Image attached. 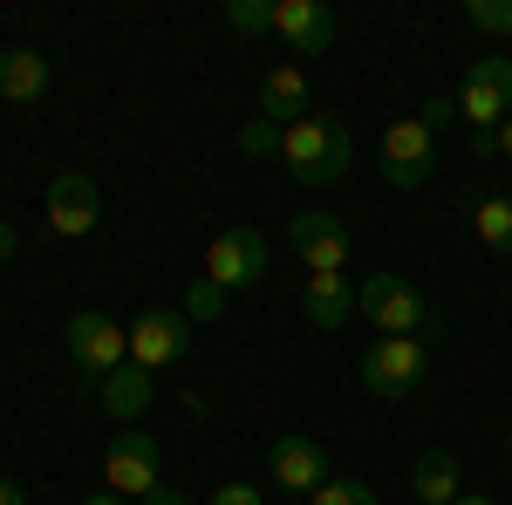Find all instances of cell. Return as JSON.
Listing matches in <instances>:
<instances>
[{
  "instance_id": "obj_21",
  "label": "cell",
  "mask_w": 512,
  "mask_h": 505,
  "mask_svg": "<svg viewBox=\"0 0 512 505\" xmlns=\"http://www.w3.org/2000/svg\"><path fill=\"white\" fill-rule=\"evenodd\" d=\"M185 314H192V321H219V314H226V287H212V280L198 273L192 287H185Z\"/></svg>"
},
{
  "instance_id": "obj_31",
  "label": "cell",
  "mask_w": 512,
  "mask_h": 505,
  "mask_svg": "<svg viewBox=\"0 0 512 505\" xmlns=\"http://www.w3.org/2000/svg\"><path fill=\"white\" fill-rule=\"evenodd\" d=\"M451 505H499V499H485V492H458Z\"/></svg>"
},
{
  "instance_id": "obj_13",
  "label": "cell",
  "mask_w": 512,
  "mask_h": 505,
  "mask_svg": "<svg viewBox=\"0 0 512 505\" xmlns=\"http://www.w3.org/2000/svg\"><path fill=\"white\" fill-rule=\"evenodd\" d=\"M267 471H274L280 492H321L328 485V451H321L315 437H280L274 451H267Z\"/></svg>"
},
{
  "instance_id": "obj_16",
  "label": "cell",
  "mask_w": 512,
  "mask_h": 505,
  "mask_svg": "<svg viewBox=\"0 0 512 505\" xmlns=\"http://www.w3.org/2000/svg\"><path fill=\"white\" fill-rule=\"evenodd\" d=\"M301 110H308V76H301L294 62H287V69H267V76H260V117L287 130V123H301Z\"/></svg>"
},
{
  "instance_id": "obj_32",
  "label": "cell",
  "mask_w": 512,
  "mask_h": 505,
  "mask_svg": "<svg viewBox=\"0 0 512 505\" xmlns=\"http://www.w3.org/2000/svg\"><path fill=\"white\" fill-rule=\"evenodd\" d=\"M7 253H14V233H7V226H0V260H7Z\"/></svg>"
},
{
  "instance_id": "obj_24",
  "label": "cell",
  "mask_w": 512,
  "mask_h": 505,
  "mask_svg": "<svg viewBox=\"0 0 512 505\" xmlns=\"http://www.w3.org/2000/svg\"><path fill=\"white\" fill-rule=\"evenodd\" d=\"M239 151H246V157H280V123L253 117L246 130H239Z\"/></svg>"
},
{
  "instance_id": "obj_20",
  "label": "cell",
  "mask_w": 512,
  "mask_h": 505,
  "mask_svg": "<svg viewBox=\"0 0 512 505\" xmlns=\"http://www.w3.org/2000/svg\"><path fill=\"white\" fill-rule=\"evenodd\" d=\"M226 28H239V35H267V28H274V0H226Z\"/></svg>"
},
{
  "instance_id": "obj_27",
  "label": "cell",
  "mask_w": 512,
  "mask_h": 505,
  "mask_svg": "<svg viewBox=\"0 0 512 505\" xmlns=\"http://www.w3.org/2000/svg\"><path fill=\"white\" fill-rule=\"evenodd\" d=\"M0 505H28V485H14V478H0Z\"/></svg>"
},
{
  "instance_id": "obj_9",
  "label": "cell",
  "mask_w": 512,
  "mask_h": 505,
  "mask_svg": "<svg viewBox=\"0 0 512 505\" xmlns=\"http://www.w3.org/2000/svg\"><path fill=\"white\" fill-rule=\"evenodd\" d=\"M96 226H103V192H96V178H89V171H62V178L48 185V233L89 239Z\"/></svg>"
},
{
  "instance_id": "obj_17",
  "label": "cell",
  "mask_w": 512,
  "mask_h": 505,
  "mask_svg": "<svg viewBox=\"0 0 512 505\" xmlns=\"http://www.w3.org/2000/svg\"><path fill=\"white\" fill-rule=\"evenodd\" d=\"M301 314H308L315 328H349V314H362V308H355V294H349V280H342V273H308Z\"/></svg>"
},
{
  "instance_id": "obj_29",
  "label": "cell",
  "mask_w": 512,
  "mask_h": 505,
  "mask_svg": "<svg viewBox=\"0 0 512 505\" xmlns=\"http://www.w3.org/2000/svg\"><path fill=\"white\" fill-rule=\"evenodd\" d=\"M492 137H499V151H506V157H512V117H506V123H499V130H492Z\"/></svg>"
},
{
  "instance_id": "obj_5",
  "label": "cell",
  "mask_w": 512,
  "mask_h": 505,
  "mask_svg": "<svg viewBox=\"0 0 512 505\" xmlns=\"http://www.w3.org/2000/svg\"><path fill=\"white\" fill-rule=\"evenodd\" d=\"M458 110L472 117V130H499L512 117V55H478L472 69H465Z\"/></svg>"
},
{
  "instance_id": "obj_25",
  "label": "cell",
  "mask_w": 512,
  "mask_h": 505,
  "mask_svg": "<svg viewBox=\"0 0 512 505\" xmlns=\"http://www.w3.org/2000/svg\"><path fill=\"white\" fill-rule=\"evenodd\" d=\"M212 505H267V492H260V485H246V478H233V485H219V492H212Z\"/></svg>"
},
{
  "instance_id": "obj_23",
  "label": "cell",
  "mask_w": 512,
  "mask_h": 505,
  "mask_svg": "<svg viewBox=\"0 0 512 505\" xmlns=\"http://www.w3.org/2000/svg\"><path fill=\"white\" fill-rule=\"evenodd\" d=\"M465 21L485 35H512V0H465Z\"/></svg>"
},
{
  "instance_id": "obj_12",
  "label": "cell",
  "mask_w": 512,
  "mask_h": 505,
  "mask_svg": "<svg viewBox=\"0 0 512 505\" xmlns=\"http://www.w3.org/2000/svg\"><path fill=\"white\" fill-rule=\"evenodd\" d=\"M274 35L294 55H328L335 48V14H328V0H274Z\"/></svg>"
},
{
  "instance_id": "obj_14",
  "label": "cell",
  "mask_w": 512,
  "mask_h": 505,
  "mask_svg": "<svg viewBox=\"0 0 512 505\" xmlns=\"http://www.w3.org/2000/svg\"><path fill=\"white\" fill-rule=\"evenodd\" d=\"M96 396H103V410H110L117 424H137V417L151 410V396H158V376L137 369V362H123V369H110V376L96 383Z\"/></svg>"
},
{
  "instance_id": "obj_2",
  "label": "cell",
  "mask_w": 512,
  "mask_h": 505,
  "mask_svg": "<svg viewBox=\"0 0 512 505\" xmlns=\"http://www.w3.org/2000/svg\"><path fill=\"white\" fill-rule=\"evenodd\" d=\"M424 369H431V342L424 335H376L369 355H362V389L396 403V396H410L424 383Z\"/></svg>"
},
{
  "instance_id": "obj_6",
  "label": "cell",
  "mask_w": 512,
  "mask_h": 505,
  "mask_svg": "<svg viewBox=\"0 0 512 505\" xmlns=\"http://www.w3.org/2000/svg\"><path fill=\"white\" fill-rule=\"evenodd\" d=\"M69 355H76L82 376H96V383H103L110 369L130 362V328L110 321V314H96V308H82L76 321H69Z\"/></svg>"
},
{
  "instance_id": "obj_18",
  "label": "cell",
  "mask_w": 512,
  "mask_h": 505,
  "mask_svg": "<svg viewBox=\"0 0 512 505\" xmlns=\"http://www.w3.org/2000/svg\"><path fill=\"white\" fill-rule=\"evenodd\" d=\"M410 492L424 505H451L458 499V458H451V451H424L417 471H410Z\"/></svg>"
},
{
  "instance_id": "obj_4",
  "label": "cell",
  "mask_w": 512,
  "mask_h": 505,
  "mask_svg": "<svg viewBox=\"0 0 512 505\" xmlns=\"http://www.w3.org/2000/svg\"><path fill=\"white\" fill-rule=\"evenodd\" d=\"M185 349H192V314L185 308H151L130 321V362L137 369H171V362H185Z\"/></svg>"
},
{
  "instance_id": "obj_8",
  "label": "cell",
  "mask_w": 512,
  "mask_h": 505,
  "mask_svg": "<svg viewBox=\"0 0 512 505\" xmlns=\"http://www.w3.org/2000/svg\"><path fill=\"white\" fill-rule=\"evenodd\" d=\"M103 478H110V492L151 499V492H158V437L123 424V437H110V451H103Z\"/></svg>"
},
{
  "instance_id": "obj_26",
  "label": "cell",
  "mask_w": 512,
  "mask_h": 505,
  "mask_svg": "<svg viewBox=\"0 0 512 505\" xmlns=\"http://www.w3.org/2000/svg\"><path fill=\"white\" fill-rule=\"evenodd\" d=\"M451 117H458V110H451V96H431V103H424V117H417V123H424V130L437 137V130H444Z\"/></svg>"
},
{
  "instance_id": "obj_19",
  "label": "cell",
  "mask_w": 512,
  "mask_h": 505,
  "mask_svg": "<svg viewBox=\"0 0 512 505\" xmlns=\"http://www.w3.org/2000/svg\"><path fill=\"white\" fill-rule=\"evenodd\" d=\"M472 233L492 246V253H512V198L506 192H492V198H478L472 205Z\"/></svg>"
},
{
  "instance_id": "obj_3",
  "label": "cell",
  "mask_w": 512,
  "mask_h": 505,
  "mask_svg": "<svg viewBox=\"0 0 512 505\" xmlns=\"http://www.w3.org/2000/svg\"><path fill=\"white\" fill-rule=\"evenodd\" d=\"M355 308L369 314L383 335H424V328H437V314L424 308V294H417L403 273H369V280L355 287Z\"/></svg>"
},
{
  "instance_id": "obj_33",
  "label": "cell",
  "mask_w": 512,
  "mask_h": 505,
  "mask_svg": "<svg viewBox=\"0 0 512 505\" xmlns=\"http://www.w3.org/2000/svg\"><path fill=\"white\" fill-rule=\"evenodd\" d=\"M506 458H512V437H506Z\"/></svg>"
},
{
  "instance_id": "obj_22",
  "label": "cell",
  "mask_w": 512,
  "mask_h": 505,
  "mask_svg": "<svg viewBox=\"0 0 512 505\" xmlns=\"http://www.w3.org/2000/svg\"><path fill=\"white\" fill-rule=\"evenodd\" d=\"M308 505H376V492L362 478H328L321 492H308Z\"/></svg>"
},
{
  "instance_id": "obj_15",
  "label": "cell",
  "mask_w": 512,
  "mask_h": 505,
  "mask_svg": "<svg viewBox=\"0 0 512 505\" xmlns=\"http://www.w3.org/2000/svg\"><path fill=\"white\" fill-rule=\"evenodd\" d=\"M0 96L21 103V110H35L41 96H48V55L41 48H0Z\"/></svg>"
},
{
  "instance_id": "obj_11",
  "label": "cell",
  "mask_w": 512,
  "mask_h": 505,
  "mask_svg": "<svg viewBox=\"0 0 512 505\" xmlns=\"http://www.w3.org/2000/svg\"><path fill=\"white\" fill-rule=\"evenodd\" d=\"M287 239H294V253L308 260V273H342L349 267V226H342L335 212H294V219H287Z\"/></svg>"
},
{
  "instance_id": "obj_30",
  "label": "cell",
  "mask_w": 512,
  "mask_h": 505,
  "mask_svg": "<svg viewBox=\"0 0 512 505\" xmlns=\"http://www.w3.org/2000/svg\"><path fill=\"white\" fill-rule=\"evenodd\" d=\"M144 505H185V499H178V492H164V485H158V492H151Z\"/></svg>"
},
{
  "instance_id": "obj_10",
  "label": "cell",
  "mask_w": 512,
  "mask_h": 505,
  "mask_svg": "<svg viewBox=\"0 0 512 505\" xmlns=\"http://www.w3.org/2000/svg\"><path fill=\"white\" fill-rule=\"evenodd\" d=\"M431 164H437V137L417 117H403V123L383 130V178H390V185H403V192H410V185H424V178H431Z\"/></svg>"
},
{
  "instance_id": "obj_1",
  "label": "cell",
  "mask_w": 512,
  "mask_h": 505,
  "mask_svg": "<svg viewBox=\"0 0 512 505\" xmlns=\"http://www.w3.org/2000/svg\"><path fill=\"white\" fill-rule=\"evenodd\" d=\"M280 157H287V171H294L301 185H335V178L349 171L355 144L335 117H301V123L280 130Z\"/></svg>"
},
{
  "instance_id": "obj_28",
  "label": "cell",
  "mask_w": 512,
  "mask_h": 505,
  "mask_svg": "<svg viewBox=\"0 0 512 505\" xmlns=\"http://www.w3.org/2000/svg\"><path fill=\"white\" fill-rule=\"evenodd\" d=\"M82 505H130V499H123V492H89Z\"/></svg>"
},
{
  "instance_id": "obj_7",
  "label": "cell",
  "mask_w": 512,
  "mask_h": 505,
  "mask_svg": "<svg viewBox=\"0 0 512 505\" xmlns=\"http://www.w3.org/2000/svg\"><path fill=\"white\" fill-rule=\"evenodd\" d=\"M267 273V239L253 233V226H226V233H212V246H205V280L212 287H253Z\"/></svg>"
}]
</instances>
